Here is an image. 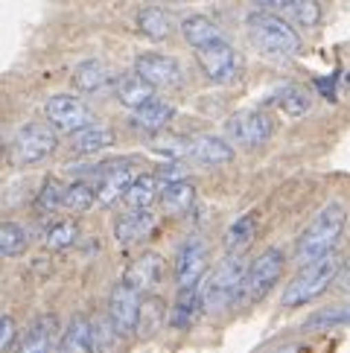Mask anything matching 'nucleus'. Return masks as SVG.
<instances>
[{
    "label": "nucleus",
    "instance_id": "nucleus-7",
    "mask_svg": "<svg viewBox=\"0 0 350 353\" xmlns=\"http://www.w3.org/2000/svg\"><path fill=\"white\" fill-rule=\"evenodd\" d=\"M198 68L205 70V77L214 85H231L236 77H240V56L228 41H214L202 50H196Z\"/></svg>",
    "mask_w": 350,
    "mask_h": 353
},
{
    "label": "nucleus",
    "instance_id": "nucleus-5",
    "mask_svg": "<svg viewBox=\"0 0 350 353\" xmlns=\"http://www.w3.org/2000/svg\"><path fill=\"white\" fill-rule=\"evenodd\" d=\"M56 149H59L56 132L47 129V125H39V123H23L9 141V155L15 163H21V167L50 158Z\"/></svg>",
    "mask_w": 350,
    "mask_h": 353
},
{
    "label": "nucleus",
    "instance_id": "nucleus-32",
    "mask_svg": "<svg viewBox=\"0 0 350 353\" xmlns=\"http://www.w3.org/2000/svg\"><path fill=\"white\" fill-rule=\"evenodd\" d=\"M76 239H79L76 222L59 219V222H53V225L47 228V234H44V245H47V248H70V245H76Z\"/></svg>",
    "mask_w": 350,
    "mask_h": 353
},
{
    "label": "nucleus",
    "instance_id": "nucleus-17",
    "mask_svg": "<svg viewBox=\"0 0 350 353\" xmlns=\"http://www.w3.org/2000/svg\"><path fill=\"white\" fill-rule=\"evenodd\" d=\"M111 143H114V132H111L105 123H91V125H85L82 132L70 134V146L76 155H99Z\"/></svg>",
    "mask_w": 350,
    "mask_h": 353
},
{
    "label": "nucleus",
    "instance_id": "nucleus-2",
    "mask_svg": "<svg viewBox=\"0 0 350 353\" xmlns=\"http://www.w3.org/2000/svg\"><path fill=\"white\" fill-rule=\"evenodd\" d=\"M248 39L260 50L262 56L269 59H295L301 53V35L292 30L289 21H283L280 15H271V12H251L245 21Z\"/></svg>",
    "mask_w": 350,
    "mask_h": 353
},
{
    "label": "nucleus",
    "instance_id": "nucleus-12",
    "mask_svg": "<svg viewBox=\"0 0 350 353\" xmlns=\"http://www.w3.org/2000/svg\"><path fill=\"white\" fill-rule=\"evenodd\" d=\"M134 73L155 85V88H175L181 85V68L178 61L172 56H164V53H141L134 59Z\"/></svg>",
    "mask_w": 350,
    "mask_h": 353
},
{
    "label": "nucleus",
    "instance_id": "nucleus-1",
    "mask_svg": "<svg viewBox=\"0 0 350 353\" xmlns=\"http://www.w3.org/2000/svg\"><path fill=\"white\" fill-rule=\"evenodd\" d=\"M347 228V210L339 205V201H330L324 205L316 219L307 225V231L298 236V245H295V260L307 266V263L318 260L324 254H333V248L339 245V239Z\"/></svg>",
    "mask_w": 350,
    "mask_h": 353
},
{
    "label": "nucleus",
    "instance_id": "nucleus-34",
    "mask_svg": "<svg viewBox=\"0 0 350 353\" xmlns=\"http://www.w3.org/2000/svg\"><path fill=\"white\" fill-rule=\"evenodd\" d=\"M286 15H289L295 23H301V27L312 30V27L321 23V6H318V0H298Z\"/></svg>",
    "mask_w": 350,
    "mask_h": 353
},
{
    "label": "nucleus",
    "instance_id": "nucleus-19",
    "mask_svg": "<svg viewBox=\"0 0 350 353\" xmlns=\"http://www.w3.org/2000/svg\"><path fill=\"white\" fill-rule=\"evenodd\" d=\"M181 35H184V41L190 44L193 50H202V47H207V44L225 39L216 23L210 21V18H205V15H190V18H184V21H181Z\"/></svg>",
    "mask_w": 350,
    "mask_h": 353
},
{
    "label": "nucleus",
    "instance_id": "nucleus-31",
    "mask_svg": "<svg viewBox=\"0 0 350 353\" xmlns=\"http://www.w3.org/2000/svg\"><path fill=\"white\" fill-rule=\"evenodd\" d=\"M27 243H30V236L18 222H6L3 228H0V254L3 257L23 254V251H27Z\"/></svg>",
    "mask_w": 350,
    "mask_h": 353
},
{
    "label": "nucleus",
    "instance_id": "nucleus-28",
    "mask_svg": "<svg viewBox=\"0 0 350 353\" xmlns=\"http://www.w3.org/2000/svg\"><path fill=\"white\" fill-rule=\"evenodd\" d=\"M155 196H161L155 175H137V179L132 181V187L126 190V199L123 201H126L129 208H149L155 201Z\"/></svg>",
    "mask_w": 350,
    "mask_h": 353
},
{
    "label": "nucleus",
    "instance_id": "nucleus-9",
    "mask_svg": "<svg viewBox=\"0 0 350 353\" xmlns=\"http://www.w3.org/2000/svg\"><path fill=\"white\" fill-rule=\"evenodd\" d=\"M108 321L117 336H132L141 324V292H134L126 281H120L108 298Z\"/></svg>",
    "mask_w": 350,
    "mask_h": 353
},
{
    "label": "nucleus",
    "instance_id": "nucleus-16",
    "mask_svg": "<svg viewBox=\"0 0 350 353\" xmlns=\"http://www.w3.org/2000/svg\"><path fill=\"white\" fill-rule=\"evenodd\" d=\"M137 179V175L123 163V167H114L111 172H103V181H99L96 187V201L103 208H111L117 205L120 199H126V190L132 187V181Z\"/></svg>",
    "mask_w": 350,
    "mask_h": 353
},
{
    "label": "nucleus",
    "instance_id": "nucleus-37",
    "mask_svg": "<svg viewBox=\"0 0 350 353\" xmlns=\"http://www.w3.org/2000/svg\"><path fill=\"white\" fill-rule=\"evenodd\" d=\"M254 6H260V9H280V12H289L298 0H251Z\"/></svg>",
    "mask_w": 350,
    "mask_h": 353
},
{
    "label": "nucleus",
    "instance_id": "nucleus-11",
    "mask_svg": "<svg viewBox=\"0 0 350 353\" xmlns=\"http://www.w3.org/2000/svg\"><path fill=\"white\" fill-rule=\"evenodd\" d=\"M283 272V251L280 248H266L262 254L254 260V266L248 269V281H245V295L248 298H266L269 289L278 283V277Z\"/></svg>",
    "mask_w": 350,
    "mask_h": 353
},
{
    "label": "nucleus",
    "instance_id": "nucleus-22",
    "mask_svg": "<svg viewBox=\"0 0 350 353\" xmlns=\"http://www.w3.org/2000/svg\"><path fill=\"white\" fill-rule=\"evenodd\" d=\"M108 82H111V70L96 59H88V61H82V65H76V70H73V85H76V91H82V94L103 91Z\"/></svg>",
    "mask_w": 350,
    "mask_h": 353
},
{
    "label": "nucleus",
    "instance_id": "nucleus-27",
    "mask_svg": "<svg viewBox=\"0 0 350 353\" xmlns=\"http://www.w3.org/2000/svg\"><path fill=\"white\" fill-rule=\"evenodd\" d=\"M202 307V289H178V301L172 307V315H169V324L172 327H190L196 310Z\"/></svg>",
    "mask_w": 350,
    "mask_h": 353
},
{
    "label": "nucleus",
    "instance_id": "nucleus-36",
    "mask_svg": "<svg viewBox=\"0 0 350 353\" xmlns=\"http://www.w3.org/2000/svg\"><path fill=\"white\" fill-rule=\"evenodd\" d=\"M12 342H15V321H12V315H3L0 319V350H9Z\"/></svg>",
    "mask_w": 350,
    "mask_h": 353
},
{
    "label": "nucleus",
    "instance_id": "nucleus-26",
    "mask_svg": "<svg viewBox=\"0 0 350 353\" xmlns=\"http://www.w3.org/2000/svg\"><path fill=\"white\" fill-rule=\"evenodd\" d=\"M271 103L278 105V108H283L289 117H304L307 111H309V97H307V91H301L298 85H283V88H278L274 91V97H271Z\"/></svg>",
    "mask_w": 350,
    "mask_h": 353
},
{
    "label": "nucleus",
    "instance_id": "nucleus-4",
    "mask_svg": "<svg viewBox=\"0 0 350 353\" xmlns=\"http://www.w3.org/2000/svg\"><path fill=\"white\" fill-rule=\"evenodd\" d=\"M339 274H342V260L336 257V254H324V257H318V260L307 263V266H301V272L292 277V283L283 289L280 304H283L286 310L307 307L309 301H316L318 295L327 292L330 283H333Z\"/></svg>",
    "mask_w": 350,
    "mask_h": 353
},
{
    "label": "nucleus",
    "instance_id": "nucleus-23",
    "mask_svg": "<svg viewBox=\"0 0 350 353\" xmlns=\"http://www.w3.org/2000/svg\"><path fill=\"white\" fill-rule=\"evenodd\" d=\"M137 27H141V32L146 35V39L164 41L167 35L172 32V18H169L167 9L146 6V9H141V15H137Z\"/></svg>",
    "mask_w": 350,
    "mask_h": 353
},
{
    "label": "nucleus",
    "instance_id": "nucleus-8",
    "mask_svg": "<svg viewBox=\"0 0 350 353\" xmlns=\"http://www.w3.org/2000/svg\"><path fill=\"white\" fill-rule=\"evenodd\" d=\"M44 114H47L50 123H53V129L68 132V134H76V132L85 129V125L96 123L94 114H91V108H88L82 99L70 97V94L50 97L47 103H44Z\"/></svg>",
    "mask_w": 350,
    "mask_h": 353
},
{
    "label": "nucleus",
    "instance_id": "nucleus-24",
    "mask_svg": "<svg viewBox=\"0 0 350 353\" xmlns=\"http://www.w3.org/2000/svg\"><path fill=\"white\" fill-rule=\"evenodd\" d=\"M193 201H196V190H193V184H187V181L164 184V190H161V205H164V210L172 213V216L187 213L193 208Z\"/></svg>",
    "mask_w": 350,
    "mask_h": 353
},
{
    "label": "nucleus",
    "instance_id": "nucleus-21",
    "mask_svg": "<svg viewBox=\"0 0 350 353\" xmlns=\"http://www.w3.org/2000/svg\"><path fill=\"white\" fill-rule=\"evenodd\" d=\"M117 99L126 108L137 111L143 108L146 103H152L155 99V85H149L141 73H132V77H123L120 85H117Z\"/></svg>",
    "mask_w": 350,
    "mask_h": 353
},
{
    "label": "nucleus",
    "instance_id": "nucleus-10",
    "mask_svg": "<svg viewBox=\"0 0 350 353\" xmlns=\"http://www.w3.org/2000/svg\"><path fill=\"white\" fill-rule=\"evenodd\" d=\"M207 277V248L202 239H187L175 257V281L178 289H198Z\"/></svg>",
    "mask_w": 350,
    "mask_h": 353
},
{
    "label": "nucleus",
    "instance_id": "nucleus-25",
    "mask_svg": "<svg viewBox=\"0 0 350 353\" xmlns=\"http://www.w3.org/2000/svg\"><path fill=\"white\" fill-rule=\"evenodd\" d=\"M254 234H257V219L251 213H245V216L236 219L228 234H225V248H228V254H243V251L254 243Z\"/></svg>",
    "mask_w": 350,
    "mask_h": 353
},
{
    "label": "nucleus",
    "instance_id": "nucleus-18",
    "mask_svg": "<svg viewBox=\"0 0 350 353\" xmlns=\"http://www.w3.org/2000/svg\"><path fill=\"white\" fill-rule=\"evenodd\" d=\"M175 114L172 103H164V99H152V103H146L143 108L132 111V125L141 132H161L167 129L169 120Z\"/></svg>",
    "mask_w": 350,
    "mask_h": 353
},
{
    "label": "nucleus",
    "instance_id": "nucleus-20",
    "mask_svg": "<svg viewBox=\"0 0 350 353\" xmlns=\"http://www.w3.org/2000/svg\"><path fill=\"white\" fill-rule=\"evenodd\" d=\"M59 353H94V327L85 315H76L59 342Z\"/></svg>",
    "mask_w": 350,
    "mask_h": 353
},
{
    "label": "nucleus",
    "instance_id": "nucleus-38",
    "mask_svg": "<svg viewBox=\"0 0 350 353\" xmlns=\"http://www.w3.org/2000/svg\"><path fill=\"white\" fill-rule=\"evenodd\" d=\"M339 289L350 295V263H347V266L342 269V274H339Z\"/></svg>",
    "mask_w": 350,
    "mask_h": 353
},
{
    "label": "nucleus",
    "instance_id": "nucleus-3",
    "mask_svg": "<svg viewBox=\"0 0 350 353\" xmlns=\"http://www.w3.org/2000/svg\"><path fill=\"white\" fill-rule=\"evenodd\" d=\"M248 269L240 254H228L219 266L205 277L202 283V310L207 315H219L236 304V298L245 292Z\"/></svg>",
    "mask_w": 350,
    "mask_h": 353
},
{
    "label": "nucleus",
    "instance_id": "nucleus-35",
    "mask_svg": "<svg viewBox=\"0 0 350 353\" xmlns=\"http://www.w3.org/2000/svg\"><path fill=\"white\" fill-rule=\"evenodd\" d=\"M65 190H68V187H61L56 179L44 181L41 193H39V208L41 210H59V208H65Z\"/></svg>",
    "mask_w": 350,
    "mask_h": 353
},
{
    "label": "nucleus",
    "instance_id": "nucleus-14",
    "mask_svg": "<svg viewBox=\"0 0 350 353\" xmlns=\"http://www.w3.org/2000/svg\"><path fill=\"white\" fill-rule=\"evenodd\" d=\"M155 228V216L149 213V208H129L123 216L114 222V236L123 245H134L143 236H149Z\"/></svg>",
    "mask_w": 350,
    "mask_h": 353
},
{
    "label": "nucleus",
    "instance_id": "nucleus-33",
    "mask_svg": "<svg viewBox=\"0 0 350 353\" xmlns=\"http://www.w3.org/2000/svg\"><path fill=\"white\" fill-rule=\"evenodd\" d=\"M339 324H350V307H339V310H321L312 319H307V330H327V327H339Z\"/></svg>",
    "mask_w": 350,
    "mask_h": 353
},
{
    "label": "nucleus",
    "instance_id": "nucleus-13",
    "mask_svg": "<svg viewBox=\"0 0 350 353\" xmlns=\"http://www.w3.org/2000/svg\"><path fill=\"white\" fill-rule=\"evenodd\" d=\"M164 272H167V263L161 254H155V251H146V254L134 257L129 263L126 274H123V281H126L134 292H152V289H158V283L164 281Z\"/></svg>",
    "mask_w": 350,
    "mask_h": 353
},
{
    "label": "nucleus",
    "instance_id": "nucleus-6",
    "mask_svg": "<svg viewBox=\"0 0 350 353\" xmlns=\"http://www.w3.org/2000/svg\"><path fill=\"white\" fill-rule=\"evenodd\" d=\"M225 132L231 134V141L236 146H262L274 134V120L269 111L262 108H248V111H240V114H234L228 123H225Z\"/></svg>",
    "mask_w": 350,
    "mask_h": 353
},
{
    "label": "nucleus",
    "instance_id": "nucleus-30",
    "mask_svg": "<svg viewBox=\"0 0 350 353\" xmlns=\"http://www.w3.org/2000/svg\"><path fill=\"white\" fill-rule=\"evenodd\" d=\"M94 201H96V190L88 181H73L68 184V190H65V210L70 213H85V210H91L94 208Z\"/></svg>",
    "mask_w": 350,
    "mask_h": 353
},
{
    "label": "nucleus",
    "instance_id": "nucleus-29",
    "mask_svg": "<svg viewBox=\"0 0 350 353\" xmlns=\"http://www.w3.org/2000/svg\"><path fill=\"white\" fill-rule=\"evenodd\" d=\"M50 336H53V321L50 319L35 321L15 353H50Z\"/></svg>",
    "mask_w": 350,
    "mask_h": 353
},
{
    "label": "nucleus",
    "instance_id": "nucleus-15",
    "mask_svg": "<svg viewBox=\"0 0 350 353\" xmlns=\"http://www.w3.org/2000/svg\"><path fill=\"white\" fill-rule=\"evenodd\" d=\"M184 149L193 161L205 163V167H219V163H228L234 158L231 143L222 141V137H214V134H198Z\"/></svg>",
    "mask_w": 350,
    "mask_h": 353
}]
</instances>
